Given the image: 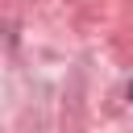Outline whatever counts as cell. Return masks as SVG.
I'll use <instances>...</instances> for the list:
<instances>
[{"label":"cell","mask_w":133,"mask_h":133,"mask_svg":"<svg viewBox=\"0 0 133 133\" xmlns=\"http://www.w3.org/2000/svg\"><path fill=\"white\" fill-rule=\"evenodd\" d=\"M129 96H133V87H129Z\"/></svg>","instance_id":"obj_1"}]
</instances>
